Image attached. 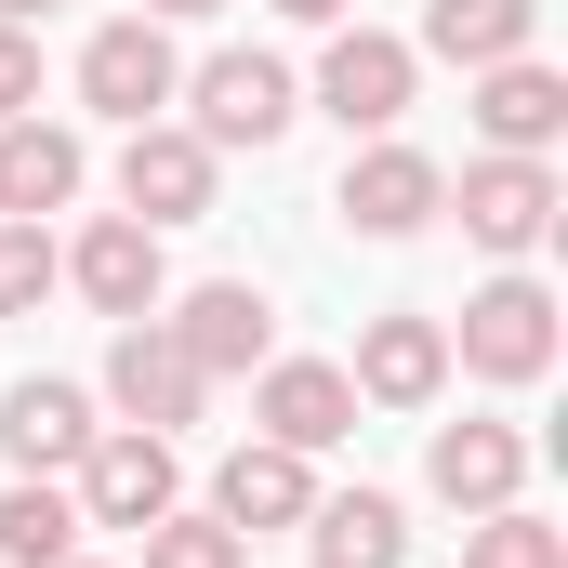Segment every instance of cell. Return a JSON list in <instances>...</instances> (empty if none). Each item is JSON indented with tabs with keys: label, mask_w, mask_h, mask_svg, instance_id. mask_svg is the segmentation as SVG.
<instances>
[{
	"label": "cell",
	"mask_w": 568,
	"mask_h": 568,
	"mask_svg": "<svg viewBox=\"0 0 568 568\" xmlns=\"http://www.w3.org/2000/svg\"><path fill=\"white\" fill-rule=\"evenodd\" d=\"M463 568H568V529L529 516V503H489V516L463 529Z\"/></svg>",
	"instance_id": "cell-22"
},
{
	"label": "cell",
	"mask_w": 568,
	"mask_h": 568,
	"mask_svg": "<svg viewBox=\"0 0 568 568\" xmlns=\"http://www.w3.org/2000/svg\"><path fill=\"white\" fill-rule=\"evenodd\" d=\"M80 172H93V159H80L67 120H40V106H27V120H0V212H13V225L67 212V199H80Z\"/></svg>",
	"instance_id": "cell-18"
},
{
	"label": "cell",
	"mask_w": 568,
	"mask_h": 568,
	"mask_svg": "<svg viewBox=\"0 0 568 568\" xmlns=\"http://www.w3.org/2000/svg\"><path fill=\"white\" fill-rule=\"evenodd\" d=\"M212 172H225V159L185 133V120H133V145H120V212L172 239V225H199V212H212Z\"/></svg>",
	"instance_id": "cell-8"
},
{
	"label": "cell",
	"mask_w": 568,
	"mask_h": 568,
	"mask_svg": "<svg viewBox=\"0 0 568 568\" xmlns=\"http://www.w3.org/2000/svg\"><path fill=\"white\" fill-rule=\"evenodd\" d=\"M476 133L503 145V159H542L568 133V80L542 53H503V67H476Z\"/></svg>",
	"instance_id": "cell-16"
},
{
	"label": "cell",
	"mask_w": 568,
	"mask_h": 568,
	"mask_svg": "<svg viewBox=\"0 0 568 568\" xmlns=\"http://www.w3.org/2000/svg\"><path fill=\"white\" fill-rule=\"evenodd\" d=\"M40 13H53V0H0V27H40Z\"/></svg>",
	"instance_id": "cell-28"
},
{
	"label": "cell",
	"mask_w": 568,
	"mask_h": 568,
	"mask_svg": "<svg viewBox=\"0 0 568 568\" xmlns=\"http://www.w3.org/2000/svg\"><path fill=\"white\" fill-rule=\"evenodd\" d=\"M27 106H40V40L0 27V120H27Z\"/></svg>",
	"instance_id": "cell-25"
},
{
	"label": "cell",
	"mask_w": 568,
	"mask_h": 568,
	"mask_svg": "<svg viewBox=\"0 0 568 568\" xmlns=\"http://www.w3.org/2000/svg\"><path fill=\"white\" fill-rule=\"evenodd\" d=\"M145 568H252V542H239L225 516H185V503H172V516L145 529Z\"/></svg>",
	"instance_id": "cell-23"
},
{
	"label": "cell",
	"mask_w": 568,
	"mask_h": 568,
	"mask_svg": "<svg viewBox=\"0 0 568 568\" xmlns=\"http://www.w3.org/2000/svg\"><path fill=\"white\" fill-rule=\"evenodd\" d=\"M145 13H159V27H185V13H225V0H145Z\"/></svg>",
	"instance_id": "cell-27"
},
{
	"label": "cell",
	"mask_w": 568,
	"mask_h": 568,
	"mask_svg": "<svg viewBox=\"0 0 568 568\" xmlns=\"http://www.w3.org/2000/svg\"><path fill=\"white\" fill-rule=\"evenodd\" d=\"M449 357L489 371V384H542V371H556V291H542V278H489L476 304H463Z\"/></svg>",
	"instance_id": "cell-3"
},
{
	"label": "cell",
	"mask_w": 568,
	"mask_h": 568,
	"mask_svg": "<svg viewBox=\"0 0 568 568\" xmlns=\"http://www.w3.org/2000/svg\"><path fill=\"white\" fill-rule=\"evenodd\" d=\"M67 476H80V529H159V516H172V489H185V476H172V436H145V424L93 436Z\"/></svg>",
	"instance_id": "cell-5"
},
{
	"label": "cell",
	"mask_w": 568,
	"mask_h": 568,
	"mask_svg": "<svg viewBox=\"0 0 568 568\" xmlns=\"http://www.w3.org/2000/svg\"><path fill=\"white\" fill-rule=\"evenodd\" d=\"M185 106H199L185 133H199L212 159H225V145H278L291 120H304V80H291L278 53H212V67L185 80Z\"/></svg>",
	"instance_id": "cell-1"
},
{
	"label": "cell",
	"mask_w": 568,
	"mask_h": 568,
	"mask_svg": "<svg viewBox=\"0 0 568 568\" xmlns=\"http://www.w3.org/2000/svg\"><path fill=\"white\" fill-rule=\"evenodd\" d=\"M278 13L291 27H344V0H278Z\"/></svg>",
	"instance_id": "cell-26"
},
{
	"label": "cell",
	"mask_w": 568,
	"mask_h": 568,
	"mask_svg": "<svg viewBox=\"0 0 568 568\" xmlns=\"http://www.w3.org/2000/svg\"><path fill=\"white\" fill-rule=\"evenodd\" d=\"M53 278H67V252H53V225H13V212H0V317H27V304H40Z\"/></svg>",
	"instance_id": "cell-24"
},
{
	"label": "cell",
	"mask_w": 568,
	"mask_h": 568,
	"mask_svg": "<svg viewBox=\"0 0 568 568\" xmlns=\"http://www.w3.org/2000/svg\"><path fill=\"white\" fill-rule=\"evenodd\" d=\"M172 93H185V67H172V27H159V13H120V27L80 40V106H93V120L133 133V120H159Z\"/></svg>",
	"instance_id": "cell-2"
},
{
	"label": "cell",
	"mask_w": 568,
	"mask_h": 568,
	"mask_svg": "<svg viewBox=\"0 0 568 568\" xmlns=\"http://www.w3.org/2000/svg\"><path fill=\"white\" fill-rule=\"evenodd\" d=\"M67 556H80V489L13 476L0 489V568H67Z\"/></svg>",
	"instance_id": "cell-21"
},
{
	"label": "cell",
	"mask_w": 568,
	"mask_h": 568,
	"mask_svg": "<svg viewBox=\"0 0 568 568\" xmlns=\"http://www.w3.org/2000/svg\"><path fill=\"white\" fill-rule=\"evenodd\" d=\"M252 424L278 436V449H331V436H357V384L331 371V357H265V384H252Z\"/></svg>",
	"instance_id": "cell-13"
},
{
	"label": "cell",
	"mask_w": 568,
	"mask_h": 568,
	"mask_svg": "<svg viewBox=\"0 0 568 568\" xmlns=\"http://www.w3.org/2000/svg\"><path fill=\"white\" fill-rule=\"evenodd\" d=\"M199 397H212L199 357H185L159 317H120V344H106V410L145 424V436H185V424H199Z\"/></svg>",
	"instance_id": "cell-6"
},
{
	"label": "cell",
	"mask_w": 568,
	"mask_h": 568,
	"mask_svg": "<svg viewBox=\"0 0 568 568\" xmlns=\"http://www.w3.org/2000/svg\"><path fill=\"white\" fill-rule=\"evenodd\" d=\"M159 331L199 357V384H225V371H265V344H278V304H265L252 278H199L172 317H159Z\"/></svg>",
	"instance_id": "cell-10"
},
{
	"label": "cell",
	"mask_w": 568,
	"mask_h": 568,
	"mask_svg": "<svg viewBox=\"0 0 568 568\" xmlns=\"http://www.w3.org/2000/svg\"><path fill=\"white\" fill-rule=\"evenodd\" d=\"M357 239H424L436 212H449V172H436L424 145H397V133H371L357 159H344V199H331Z\"/></svg>",
	"instance_id": "cell-4"
},
{
	"label": "cell",
	"mask_w": 568,
	"mask_h": 568,
	"mask_svg": "<svg viewBox=\"0 0 568 568\" xmlns=\"http://www.w3.org/2000/svg\"><path fill=\"white\" fill-rule=\"evenodd\" d=\"M449 199H463V239H476V252H503V265L556 239V172H542V159H503V145H489V159H463V185H449Z\"/></svg>",
	"instance_id": "cell-9"
},
{
	"label": "cell",
	"mask_w": 568,
	"mask_h": 568,
	"mask_svg": "<svg viewBox=\"0 0 568 568\" xmlns=\"http://www.w3.org/2000/svg\"><path fill=\"white\" fill-rule=\"evenodd\" d=\"M67 278H80V304H93V317H159V304H172V265H159V225H133V212L80 225Z\"/></svg>",
	"instance_id": "cell-12"
},
{
	"label": "cell",
	"mask_w": 568,
	"mask_h": 568,
	"mask_svg": "<svg viewBox=\"0 0 568 568\" xmlns=\"http://www.w3.org/2000/svg\"><path fill=\"white\" fill-rule=\"evenodd\" d=\"M424 476H436V503H449V516H489V503H516V489H529V436H516V424H436Z\"/></svg>",
	"instance_id": "cell-15"
},
{
	"label": "cell",
	"mask_w": 568,
	"mask_h": 568,
	"mask_svg": "<svg viewBox=\"0 0 568 568\" xmlns=\"http://www.w3.org/2000/svg\"><path fill=\"white\" fill-rule=\"evenodd\" d=\"M542 40V0H424V40L410 53H436V67H503V53H529Z\"/></svg>",
	"instance_id": "cell-19"
},
{
	"label": "cell",
	"mask_w": 568,
	"mask_h": 568,
	"mask_svg": "<svg viewBox=\"0 0 568 568\" xmlns=\"http://www.w3.org/2000/svg\"><path fill=\"white\" fill-rule=\"evenodd\" d=\"M304 542H317V568H410V516L384 489H331V503H304Z\"/></svg>",
	"instance_id": "cell-20"
},
{
	"label": "cell",
	"mask_w": 568,
	"mask_h": 568,
	"mask_svg": "<svg viewBox=\"0 0 568 568\" xmlns=\"http://www.w3.org/2000/svg\"><path fill=\"white\" fill-rule=\"evenodd\" d=\"M344 384H357V410H436V384H449V317H410V304L371 317Z\"/></svg>",
	"instance_id": "cell-11"
},
{
	"label": "cell",
	"mask_w": 568,
	"mask_h": 568,
	"mask_svg": "<svg viewBox=\"0 0 568 568\" xmlns=\"http://www.w3.org/2000/svg\"><path fill=\"white\" fill-rule=\"evenodd\" d=\"M67 568H93V556H67Z\"/></svg>",
	"instance_id": "cell-29"
},
{
	"label": "cell",
	"mask_w": 568,
	"mask_h": 568,
	"mask_svg": "<svg viewBox=\"0 0 568 568\" xmlns=\"http://www.w3.org/2000/svg\"><path fill=\"white\" fill-rule=\"evenodd\" d=\"M93 436H106V424H93V397H80V384H53V371L0 397V463H13V476H67Z\"/></svg>",
	"instance_id": "cell-14"
},
{
	"label": "cell",
	"mask_w": 568,
	"mask_h": 568,
	"mask_svg": "<svg viewBox=\"0 0 568 568\" xmlns=\"http://www.w3.org/2000/svg\"><path fill=\"white\" fill-rule=\"evenodd\" d=\"M304 503H317V476H304V449L278 436H252V449H225V476H212V516L252 542V529H304Z\"/></svg>",
	"instance_id": "cell-17"
},
{
	"label": "cell",
	"mask_w": 568,
	"mask_h": 568,
	"mask_svg": "<svg viewBox=\"0 0 568 568\" xmlns=\"http://www.w3.org/2000/svg\"><path fill=\"white\" fill-rule=\"evenodd\" d=\"M410 80H424V53L384 40V27H331V53H317V106L344 133H397L410 120Z\"/></svg>",
	"instance_id": "cell-7"
}]
</instances>
